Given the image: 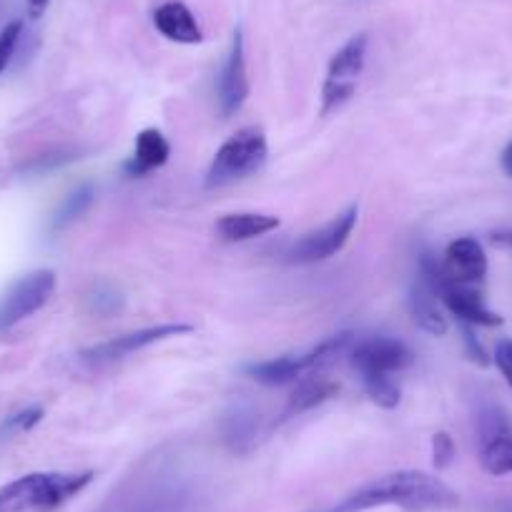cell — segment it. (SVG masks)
Returning a JSON list of instances; mask_svg holds the SVG:
<instances>
[{"mask_svg":"<svg viewBox=\"0 0 512 512\" xmlns=\"http://www.w3.org/2000/svg\"><path fill=\"white\" fill-rule=\"evenodd\" d=\"M384 505H397L407 512H440L455 510L460 505V495L440 477L417 470H402L377 477L334 505L312 512H367Z\"/></svg>","mask_w":512,"mask_h":512,"instance_id":"obj_1","label":"cell"},{"mask_svg":"<svg viewBox=\"0 0 512 512\" xmlns=\"http://www.w3.org/2000/svg\"><path fill=\"white\" fill-rule=\"evenodd\" d=\"M91 480L93 472H31L0 487V512H53Z\"/></svg>","mask_w":512,"mask_h":512,"instance_id":"obj_2","label":"cell"},{"mask_svg":"<svg viewBox=\"0 0 512 512\" xmlns=\"http://www.w3.org/2000/svg\"><path fill=\"white\" fill-rule=\"evenodd\" d=\"M267 156L269 146L262 128H239L234 136H229L221 144V149L211 159L209 171H206V186L209 189H219V186L246 179V176L256 174V171L267 164Z\"/></svg>","mask_w":512,"mask_h":512,"instance_id":"obj_3","label":"cell"},{"mask_svg":"<svg viewBox=\"0 0 512 512\" xmlns=\"http://www.w3.org/2000/svg\"><path fill=\"white\" fill-rule=\"evenodd\" d=\"M349 342H352V334L349 332L332 334V337H327L324 342H319L317 347H312L304 354H287V357L249 364L246 374L251 379H256V382L269 384V387L297 382V379L309 377V374L319 372L322 367L332 364L339 354L347 352Z\"/></svg>","mask_w":512,"mask_h":512,"instance_id":"obj_4","label":"cell"},{"mask_svg":"<svg viewBox=\"0 0 512 512\" xmlns=\"http://www.w3.org/2000/svg\"><path fill=\"white\" fill-rule=\"evenodd\" d=\"M367 43V33L352 36L334 53L332 61H329L322 86L324 116H329L332 111H339L354 96V91H357V81L364 71V61H367Z\"/></svg>","mask_w":512,"mask_h":512,"instance_id":"obj_5","label":"cell"},{"mask_svg":"<svg viewBox=\"0 0 512 512\" xmlns=\"http://www.w3.org/2000/svg\"><path fill=\"white\" fill-rule=\"evenodd\" d=\"M56 292V274L51 269H36L18 282H13L0 297V332L16 327L23 319L33 317L51 302Z\"/></svg>","mask_w":512,"mask_h":512,"instance_id":"obj_6","label":"cell"},{"mask_svg":"<svg viewBox=\"0 0 512 512\" xmlns=\"http://www.w3.org/2000/svg\"><path fill=\"white\" fill-rule=\"evenodd\" d=\"M359 209L357 206H349L342 214L334 216L332 221H327L319 229L307 231L304 236H299L287 251V262L292 264H317L334 256L337 251L344 249V244L352 236L354 226H357Z\"/></svg>","mask_w":512,"mask_h":512,"instance_id":"obj_7","label":"cell"},{"mask_svg":"<svg viewBox=\"0 0 512 512\" xmlns=\"http://www.w3.org/2000/svg\"><path fill=\"white\" fill-rule=\"evenodd\" d=\"M477 442L482 470L495 477L512 475V422L505 410L482 407L477 415Z\"/></svg>","mask_w":512,"mask_h":512,"instance_id":"obj_8","label":"cell"},{"mask_svg":"<svg viewBox=\"0 0 512 512\" xmlns=\"http://www.w3.org/2000/svg\"><path fill=\"white\" fill-rule=\"evenodd\" d=\"M352 367L357 369L359 377H379L402 372L412 364V352L405 342L395 337H369L359 342L352 352Z\"/></svg>","mask_w":512,"mask_h":512,"instance_id":"obj_9","label":"cell"},{"mask_svg":"<svg viewBox=\"0 0 512 512\" xmlns=\"http://www.w3.org/2000/svg\"><path fill=\"white\" fill-rule=\"evenodd\" d=\"M191 324H156V327L139 329V332H128L121 337H113L108 342L93 344V347L83 349L81 357L91 364H108L118 362V359L128 357V354L139 352V349L151 347L156 342H164L169 337H181V334L191 332Z\"/></svg>","mask_w":512,"mask_h":512,"instance_id":"obj_10","label":"cell"},{"mask_svg":"<svg viewBox=\"0 0 512 512\" xmlns=\"http://www.w3.org/2000/svg\"><path fill=\"white\" fill-rule=\"evenodd\" d=\"M216 98H219L221 116L229 118L249 98V76H246V58H244V38L241 31L234 33L229 56H226L224 68L219 73V86H216Z\"/></svg>","mask_w":512,"mask_h":512,"instance_id":"obj_11","label":"cell"},{"mask_svg":"<svg viewBox=\"0 0 512 512\" xmlns=\"http://www.w3.org/2000/svg\"><path fill=\"white\" fill-rule=\"evenodd\" d=\"M437 297L445 302V307L450 309L462 324H470V327H500L502 324L500 314L487 309L480 292H475L470 284L450 282V277H447V282L442 284Z\"/></svg>","mask_w":512,"mask_h":512,"instance_id":"obj_12","label":"cell"},{"mask_svg":"<svg viewBox=\"0 0 512 512\" xmlns=\"http://www.w3.org/2000/svg\"><path fill=\"white\" fill-rule=\"evenodd\" d=\"M445 267L450 282L457 284H477L487 277V256L485 249L477 239L472 236H462V239H455L445 251Z\"/></svg>","mask_w":512,"mask_h":512,"instance_id":"obj_13","label":"cell"},{"mask_svg":"<svg viewBox=\"0 0 512 512\" xmlns=\"http://www.w3.org/2000/svg\"><path fill=\"white\" fill-rule=\"evenodd\" d=\"M154 26L161 36L169 38V41L174 43L196 46V43L204 41V33H201L199 23H196L194 13H191L189 6H184L181 0H169V3L156 8Z\"/></svg>","mask_w":512,"mask_h":512,"instance_id":"obj_14","label":"cell"},{"mask_svg":"<svg viewBox=\"0 0 512 512\" xmlns=\"http://www.w3.org/2000/svg\"><path fill=\"white\" fill-rule=\"evenodd\" d=\"M171 156V144L166 141V136L161 134L159 128H144L139 136H136V149L134 156L123 164V171L128 176H146L151 171L166 166Z\"/></svg>","mask_w":512,"mask_h":512,"instance_id":"obj_15","label":"cell"},{"mask_svg":"<svg viewBox=\"0 0 512 512\" xmlns=\"http://www.w3.org/2000/svg\"><path fill=\"white\" fill-rule=\"evenodd\" d=\"M256 412L246 402H234L221 420V437L236 455H249L256 447Z\"/></svg>","mask_w":512,"mask_h":512,"instance_id":"obj_16","label":"cell"},{"mask_svg":"<svg viewBox=\"0 0 512 512\" xmlns=\"http://www.w3.org/2000/svg\"><path fill=\"white\" fill-rule=\"evenodd\" d=\"M337 392H339V384H334L332 379L319 377V374H309V377H304L302 382H299V387L292 392V397H289L287 407H284L282 412V422L314 410V407H319L322 402L332 400Z\"/></svg>","mask_w":512,"mask_h":512,"instance_id":"obj_17","label":"cell"},{"mask_svg":"<svg viewBox=\"0 0 512 512\" xmlns=\"http://www.w3.org/2000/svg\"><path fill=\"white\" fill-rule=\"evenodd\" d=\"M282 221L269 214H254V211H241V214H226L216 221V231L224 241H249L256 236H264L269 231H277Z\"/></svg>","mask_w":512,"mask_h":512,"instance_id":"obj_18","label":"cell"},{"mask_svg":"<svg viewBox=\"0 0 512 512\" xmlns=\"http://www.w3.org/2000/svg\"><path fill=\"white\" fill-rule=\"evenodd\" d=\"M437 294L427 287L425 282H417L410 289V314L420 329H425L432 337H445L447 334V319L442 317L440 307L435 302Z\"/></svg>","mask_w":512,"mask_h":512,"instance_id":"obj_19","label":"cell"},{"mask_svg":"<svg viewBox=\"0 0 512 512\" xmlns=\"http://www.w3.org/2000/svg\"><path fill=\"white\" fill-rule=\"evenodd\" d=\"M93 196H96V191H93L91 184H81L78 189H73L71 194L63 199V204L58 206L56 214H53L51 229L63 231V229H68L73 221L81 219V216L88 211V206L93 204Z\"/></svg>","mask_w":512,"mask_h":512,"instance_id":"obj_20","label":"cell"},{"mask_svg":"<svg viewBox=\"0 0 512 512\" xmlns=\"http://www.w3.org/2000/svg\"><path fill=\"white\" fill-rule=\"evenodd\" d=\"M362 384L374 405L384 407V410H395V407L400 405L402 400L400 384H397L392 377H387V374H379V377H364Z\"/></svg>","mask_w":512,"mask_h":512,"instance_id":"obj_21","label":"cell"},{"mask_svg":"<svg viewBox=\"0 0 512 512\" xmlns=\"http://www.w3.org/2000/svg\"><path fill=\"white\" fill-rule=\"evenodd\" d=\"M123 304V297L118 294L116 287H111L108 282H98L96 287H93V292L88 294V307H91V312L101 314V317H108V314L118 312Z\"/></svg>","mask_w":512,"mask_h":512,"instance_id":"obj_22","label":"cell"},{"mask_svg":"<svg viewBox=\"0 0 512 512\" xmlns=\"http://www.w3.org/2000/svg\"><path fill=\"white\" fill-rule=\"evenodd\" d=\"M21 33H23L21 21L8 23V26L0 31V73L6 71V66L11 63L13 53H16L18 48V41H21Z\"/></svg>","mask_w":512,"mask_h":512,"instance_id":"obj_23","label":"cell"},{"mask_svg":"<svg viewBox=\"0 0 512 512\" xmlns=\"http://www.w3.org/2000/svg\"><path fill=\"white\" fill-rule=\"evenodd\" d=\"M455 455H457L455 440H452L447 432H437V435L432 437V462H435L437 470L450 467L452 460H455Z\"/></svg>","mask_w":512,"mask_h":512,"instance_id":"obj_24","label":"cell"},{"mask_svg":"<svg viewBox=\"0 0 512 512\" xmlns=\"http://www.w3.org/2000/svg\"><path fill=\"white\" fill-rule=\"evenodd\" d=\"M43 420V407H26V410L16 412L13 417H8V422L3 425L6 432H28Z\"/></svg>","mask_w":512,"mask_h":512,"instance_id":"obj_25","label":"cell"},{"mask_svg":"<svg viewBox=\"0 0 512 512\" xmlns=\"http://www.w3.org/2000/svg\"><path fill=\"white\" fill-rule=\"evenodd\" d=\"M462 339H465L467 357H470L475 364H480V367H487V364H490V357H487V352L482 349V344L477 342V337L472 334L470 324H462Z\"/></svg>","mask_w":512,"mask_h":512,"instance_id":"obj_26","label":"cell"},{"mask_svg":"<svg viewBox=\"0 0 512 512\" xmlns=\"http://www.w3.org/2000/svg\"><path fill=\"white\" fill-rule=\"evenodd\" d=\"M495 364L512 387V339H500L495 347Z\"/></svg>","mask_w":512,"mask_h":512,"instance_id":"obj_27","label":"cell"},{"mask_svg":"<svg viewBox=\"0 0 512 512\" xmlns=\"http://www.w3.org/2000/svg\"><path fill=\"white\" fill-rule=\"evenodd\" d=\"M48 3L51 0H28V13H31V18H41L46 13Z\"/></svg>","mask_w":512,"mask_h":512,"instance_id":"obj_28","label":"cell"},{"mask_svg":"<svg viewBox=\"0 0 512 512\" xmlns=\"http://www.w3.org/2000/svg\"><path fill=\"white\" fill-rule=\"evenodd\" d=\"M500 166H502V171H505V174L512 179V141H510V144H507V149L502 151Z\"/></svg>","mask_w":512,"mask_h":512,"instance_id":"obj_29","label":"cell"},{"mask_svg":"<svg viewBox=\"0 0 512 512\" xmlns=\"http://www.w3.org/2000/svg\"><path fill=\"white\" fill-rule=\"evenodd\" d=\"M492 241L495 244H512V231H497V234H492Z\"/></svg>","mask_w":512,"mask_h":512,"instance_id":"obj_30","label":"cell"},{"mask_svg":"<svg viewBox=\"0 0 512 512\" xmlns=\"http://www.w3.org/2000/svg\"><path fill=\"white\" fill-rule=\"evenodd\" d=\"M510 512H512V510H510Z\"/></svg>","mask_w":512,"mask_h":512,"instance_id":"obj_31","label":"cell"}]
</instances>
